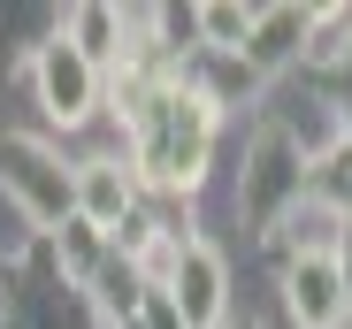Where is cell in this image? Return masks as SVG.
Masks as SVG:
<instances>
[{
  "label": "cell",
  "instance_id": "1",
  "mask_svg": "<svg viewBox=\"0 0 352 329\" xmlns=\"http://www.w3.org/2000/svg\"><path fill=\"white\" fill-rule=\"evenodd\" d=\"M107 115L123 131V161L138 169L146 199H199L222 153V115L214 100L176 69V77H138L115 69L107 77Z\"/></svg>",
  "mask_w": 352,
  "mask_h": 329
},
{
  "label": "cell",
  "instance_id": "2",
  "mask_svg": "<svg viewBox=\"0 0 352 329\" xmlns=\"http://www.w3.org/2000/svg\"><path fill=\"white\" fill-rule=\"evenodd\" d=\"M0 199L23 214L31 238H54L77 214V161L46 131H0Z\"/></svg>",
  "mask_w": 352,
  "mask_h": 329
},
{
  "label": "cell",
  "instance_id": "3",
  "mask_svg": "<svg viewBox=\"0 0 352 329\" xmlns=\"http://www.w3.org/2000/svg\"><path fill=\"white\" fill-rule=\"evenodd\" d=\"M307 199V153L291 146L283 131H253L245 138V161H238V214L253 238H276V223Z\"/></svg>",
  "mask_w": 352,
  "mask_h": 329
},
{
  "label": "cell",
  "instance_id": "4",
  "mask_svg": "<svg viewBox=\"0 0 352 329\" xmlns=\"http://www.w3.org/2000/svg\"><path fill=\"white\" fill-rule=\"evenodd\" d=\"M31 92H38V115H46V131H85L92 115H107V77L85 62V54L54 31L38 54H31Z\"/></svg>",
  "mask_w": 352,
  "mask_h": 329
},
{
  "label": "cell",
  "instance_id": "5",
  "mask_svg": "<svg viewBox=\"0 0 352 329\" xmlns=\"http://www.w3.org/2000/svg\"><path fill=\"white\" fill-rule=\"evenodd\" d=\"M276 299L291 329H352V276L337 253H299L276 260Z\"/></svg>",
  "mask_w": 352,
  "mask_h": 329
},
{
  "label": "cell",
  "instance_id": "6",
  "mask_svg": "<svg viewBox=\"0 0 352 329\" xmlns=\"http://www.w3.org/2000/svg\"><path fill=\"white\" fill-rule=\"evenodd\" d=\"M161 299L176 306L184 329H230V253H222L214 238H184L176 276H168Z\"/></svg>",
  "mask_w": 352,
  "mask_h": 329
},
{
  "label": "cell",
  "instance_id": "7",
  "mask_svg": "<svg viewBox=\"0 0 352 329\" xmlns=\"http://www.w3.org/2000/svg\"><path fill=\"white\" fill-rule=\"evenodd\" d=\"M138 207H146V184H138V169L123 161V146L77 161V223H92L100 238H115Z\"/></svg>",
  "mask_w": 352,
  "mask_h": 329
},
{
  "label": "cell",
  "instance_id": "8",
  "mask_svg": "<svg viewBox=\"0 0 352 329\" xmlns=\"http://www.w3.org/2000/svg\"><path fill=\"white\" fill-rule=\"evenodd\" d=\"M307 16L314 8H299V0H276V8H261L253 16V38H245V62L276 84V77H291L307 62Z\"/></svg>",
  "mask_w": 352,
  "mask_h": 329
},
{
  "label": "cell",
  "instance_id": "9",
  "mask_svg": "<svg viewBox=\"0 0 352 329\" xmlns=\"http://www.w3.org/2000/svg\"><path fill=\"white\" fill-rule=\"evenodd\" d=\"M62 38L107 77V69H123V54H131V8H107V0H69V8H62Z\"/></svg>",
  "mask_w": 352,
  "mask_h": 329
},
{
  "label": "cell",
  "instance_id": "10",
  "mask_svg": "<svg viewBox=\"0 0 352 329\" xmlns=\"http://www.w3.org/2000/svg\"><path fill=\"white\" fill-rule=\"evenodd\" d=\"M46 253H54V276H62V291H92V284H100V268L115 260L107 238H100L92 223H77V214L46 238Z\"/></svg>",
  "mask_w": 352,
  "mask_h": 329
},
{
  "label": "cell",
  "instance_id": "11",
  "mask_svg": "<svg viewBox=\"0 0 352 329\" xmlns=\"http://www.w3.org/2000/svg\"><path fill=\"white\" fill-rule=\"evenodd\" d=\"M352 62V0H337V8H314L307 16V77H337Z\"/></svg>",
  "mask_w": 352,
  "mask_h": 329
},
{
  "label": "cell",
  "instance_id": "12",
  "mask_svg": "<svg viewBox=\"0 0 352 329\" xmlns=\"http://www.w3.org/2000/svg\"><path fill=\"white\" fill-rule=\"evenodd\" d=\"M253 16H261V8H238V0H207V8H192V46H199V54H245Z\"/></svg>",
  "mask_w": 352,
  "mask_h": 329
},
{
  "label": "cell",
  "instance_id": "13",
  "mask_svg": "<svg viewBox=\"0 0 352 329\" xmlns=\"http://www.w3.org/2000/svg\"><path fill=\"white\" fill-rule=\"evenodd\" d=\"M107 329H153V321H146V314H131V321H107Z\"/></svg>",
  "mask_w": 352,
  "mask_h": 329
},
{
  "label": "cell",
  "instance_id": "14",
  "mask_svg": "<svg viewBox=\"0 0 352 329\" xmlns=\"http://www.w3.org/2000/svg\"><path fill=\"white\" fill-rule=\"evenodd\" d=\"M230 329H238V321H230Z\"/></svg>",
  "mask_w": 352,
  "mask_h": 329
}]
</instances>
